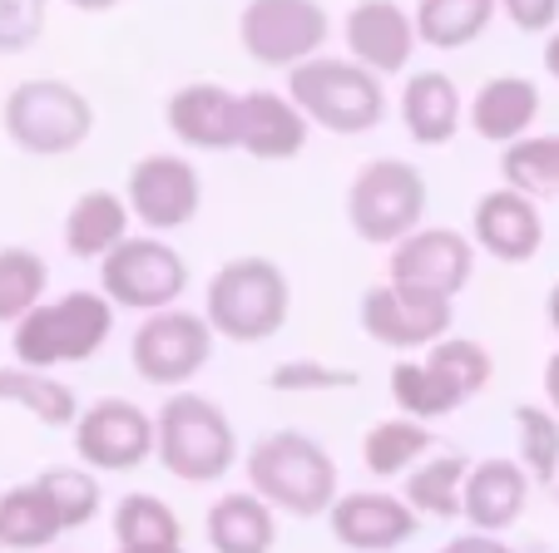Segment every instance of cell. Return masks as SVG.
Listing matches in <instances>:
<instances>
[{
    "mask_svg": "<svg viewBox=\"0 0 559 553\" xmlns=\"http://www.w3.org/2000/svg\"><path fill=\"white\" fill-rule=\"evenodd\" d=\"M243 480L277 514H293V519H328V509L342 494L337 459L307 430H267V435H258L243 455Z\"/></svg>",
    "mask_w": 559,
    "mask_h": 553,
    "instance_id": "obj_1",
    "label": "cell"
},
{
    "mask_svg": "<svg viewBox=\"0 0 559 553\" xmlns=\"http://www.w3.org/2000/svg\"><path fill=\"white\" fill-rule=\"evenodd\" d=\"M115 312L99 287H74V292L45 297L31 316L11 326V356L35 371H60V365H85L115 336Z\"/></svg>",
    "mask_w": 559,
    "mask_h": 553,
    "instance_id": "obj_2",
    "label": "cell"
},
{
    "mask_svg": "<svg viewBox=\"0 0 559 553\" xmlns=\"http://www.w3.org/2000/svg\"><path fill=\"white\" fill-rule=\"evenodd\" d=\"M203 316L233 346H263L293 316V282L273 257H228L203 282Z\"/></svg>",
    "mask_w": 559,
    "mask_h": 553,
    "instance_id": "obj_3",
    "label": "cell"
},
{
    "mask_svg": "<svg viewBox=\"0 0 559 553\" xmlns=\"http://www.w3.org/2000/svg\"><path fill=\"white\" fill-rule=\"evenodd\" d=\"M287 95L297 99L312 129L337 139H361L386 119V80L357 64L352 55H317L287 70Z\"/></svg>",
    "mask_w": 559,
    "mask_h": 553,
    "instance_id": "obj_4",
    "label": "cell"
},
{
    "mask_svg": "<svg viewBox=\"0 0 559 553\" xmlns=\"http://www.w3.org/2000/svg\"><path fill=\"white\" fill-rule=\"evenodd\" d=\"M158 430V465L179 484H218L238 465V430L218 400L199 390H169L154 416Z\"/></svg>",
    "mask_w": 559,
    "mask_h": 553,
    "instance_id": "obj_5",
    "label": "cell"
},
{
    "mask_svg": "<svg viewBox=\"0 0 559 553\" xmlns=\"http://www.w3.org/2000/svg\"><path fill=\"white\" fill-rule=\"evenodd\" d=\"M0 129L21 154L31 158H64L85 148L95 134V105L70 80H21L0 105Z\"/></svg>",
    "mask_w": 559,
    "mask_h": 553,
    "instance_id": "obj_6",
    "label": "cell"
},
{
    "mask_svg": "<svg viewBox=\"0 0 559 553\" xmlns=\"http://www.w3.org/2000/svg\"><path fill=\"white\" fill-rule=\"evenodd\" d=\"M426 173L406 158H371L347 183V228L371 248H396L426 223Z\"/></svg>",
    "mask_w": 559,
    "mask_h": 553,
    "instance_id": "obj_7",
    "label": "cell"
},
{
    "mask_svg": "<svg viewBox=\"0 0 559 553\" xmlns=\"http://www.w3.org/2000/svg\"><path fill=\"white\" fill-rule=\"evenodd\" d=\"M213 341H218V332L209 326L203 312L164 306V312H148L134 326V336H129V365L154 390H189L209 371Z\"/></svg>",
    "mask_w": 559,
    "mask_h": 553,
    "instance_id": "obj_8",
    "label": "cell"
},
{
    "mask_svg": "<svg viewBox=\"0 0 559 553\" xmlns=\"http://www.w3.org/2000/svg\"><path fill=\"white\" fill-rule=\"evenodd\" d=\"M193 272L183 262V252L174 242H164L158 232H129L105 262H99V292L119 306V312H164L179 306L189 292Z\"/></svg>",
    "mask_w": 559,
    "mask_h": 553,
    "instance_id": "obj_9",
    "label": "cell"
},
{
    "mask_svg": "<svg viewBox=\"0 0 559 553\" xmlns=\"http://www.w3.org/2000/svg\"><path fill=\"white\" fill-rule=\"evenodd\" d=\"M332 35L322 0H248L238 11V45L263 70H297L317 60Z\"/></svg>",
    "mask_w": 559,
    "mask_h": 553,
    "instance_id": "obj_10",
    "label": "cell"
},
{
    "mask_svg": "<svg viewBox=\"0 0 559 553\" xmlns=\"http://www.w3.org/2000/svg\"><path fill=\"white\" fill-rule=\"evenodd\" d=\"M367 341L386 346V351H431L441 336H451L455 322V302L451 297L421 292L406 282H371L361 292V312H357Z\"/></svg>",
    "mask_w": 559,
    "mask_h": 553,
    "instance_id": "obj_11",
    "label": "cell"
},
{
    "mask_svg": "<svg viewBox=\"0 0 559 553\" xmlns=\"http://www.w3.org/2000/svg\"><path fill=\"white\" fill-rule=\"evenodd\" d=\"M70 445H74V459L90 465L95 474H129L144 459H154L158 430L144 406L105 396L80 410V420L70 425Z\"/></svg>",
    "mask_w": 559,
    "mask_h": 553,
    "instance_id": "obj_12",
    "label": "cell"
},
{
    "mask_svg": "<svg viewBox=\"0 0 559 553\" xmlns=\"http://www.w3.org/2000/svg\"><path fill=\"white\" fill-rule=\"evenodd\" d=\"M129 213L144 232H179L203 213V173L189 154H144L124 178Z\"/></svg>",
    "mask_w": 559,
    "mask_h": 553,
    "instance_id": "obj_13",
    "label": "cell"
},
{
    "mask_svg": "<svg viewBox=\"0 0 559 553\" xmlns=\"http://www.w3.org/2000/svg\"><path fill=\"white\" fill-rule=\"evenodd\" d=\"M475 252H480L475 238H465L461 228H431V223H421L412 238H402L386 252V277L455 302L471 287Z\"/></svg>",
    "mask_w": 559,
    "mask_h": 553,
    "instance_id": "obj_14",
    "label": "cell"
},
{
    "mask_svg": "<svg viewBox=\"0 0 559 553\" xmlns=\"http://www.w3.org/2000/svg\"><path fill=\"white\" fill-rule=\"evenodd\" d=\"M421 514L396 490H342L328 509L332 539L347 553H391L421 533Z\"/></svg>",
    "mask_w": 559,
    "mask_h": 553,
    "instance_id": "obj_15",
    "label": "cell"
},
{
    "mask_svg": "<svg viewBox=\"0 0 559 553\" xmlns=\"http://www.w3.org/2000/svg\"><path fill=\"white\" fill-rule=\"evenodd\" d=\"M164 124L193 154H228L243 134V95H233L218 80L179 84L164 105Z\"/></svg>",
    "mask_w": 559,
    "mask_h": 553,
    "instance_id": "obj_16",
    "label": "cell"
},
{
    "mask_svg": "<svg viewBox=\"0 0 559 553\" xmlns=\"http://www.w3.org/2000/svg\"><path fill=\"white\" fill-rule=\"evenodd\" d=\"M342 45H347V55L357 64L391 80V74L412 70V55L421 50V35H416V15L402 11L396 0H357L342 15Z\"/></svg>",
    "mask_w": 559,
    "mask_h": 553,
    "instance_id": "obj_17",
    "label": "cell"
},
{
    "mask_svg": "<svg viewBox=\"0 0 559 553\" xmlns=\"http://www.w3.org/2000/svg\"><path fill=\"white\" fill-rule=\"evenodd\" d=\"M471 238L486 257L506 262V267H525L539 257L545 248V213L530 193L520 189H490L475 199V218H471Z\"/></svg>",
    "mask_w": 559,
    "mask_h": 553,
    "instance_id": "obj_18",
    "label": "cell"
},
{
    "mask_svg": "<svg viewBox=\"0 0 559 553\" xmlns=\"http://www.w3.org/2000/svg\"><path fill=\"white\" fill-rule=\"evenodd\" d=\"M530 470L510 455H490L475 459L471 474H465V514L461 519L480 533H510L530 509Z\"/></svg>",
    "mask_w": 559,
    "mask_h": 553,
    "instance_id": "obj_19",
    "label": "cell"
},
{
    "mask_svg": "<svg viewBox=\"0 0 559 553\" xmlns=\"http://www.w3.org/2000/svg\"><path fill=\"white\" fill-rule=\"evenodd\" d=\"M312 139V119L297 109V99L277 95V89H248L243 95V134H238V148L258 164H287L297 158Z\"/></svg>",
    "mask_w": 559,
    "mask_h": 553,
    "instance_id": "obj_20",
    "label": "cell"
},
{
    "mask_svg": "<svg viewBox=\"0 0 559 553\" xmlns=\"http://www.w3.org/2000/svg\"><path fill=\"white\" fill-rule=\"evenodd\" d=\"M539 84L530 74H496L475 89V99L465 105V129H475V139L506 148L515 139L535 134V119H539Z\"/></svg>",
    "mask_w": 559,
    "mask_h": 553,
    "instance_id": "obj_21",
    "label": "cell"
},
{
    "mask_svg": "<svg viewBox=\"0 0 559 553\" xmlns=\"http://www.w3.org/2000/svg\"><path fill=\"white\" fill-rule=\"evenodd\" d=\"M396 109H402L406 139L421 148H445L465 129V99L445 70H412Z\"/></svg>",
    "mask_w": 559,
    "mask_h": 553,
    "instance_id": "obj_22",
    "label": "cell"
},
{
    "mask_svg": "<svg viewBox=\"0 0 559 553\" xmlns=\"http://www.w3.org/2000/svg\"><path fill=\"white\" fill-rule=\"evenodd\" d=\"M203 539L213 553H273L277 509L258 490H223L203 514Z\"/></svg>",
    "mask_w": 559,
    "mask_h": 553,
    "instance_id": "obj_23",
    "label": "cell"
},
{
    "mask_svg": "<svg viewBox=\"0 0 559 553\" xmlns=\"http://www.w3.org/2000/svg\"><path fill=\"white\" fill-rule=\"evenodd\" d=\"M129 223H134V213H129L124 193L85 189L80 199L70 203V213H64V223H60L64 252H70L74 262H95L99 267V262H105L109 252L129 238Z\"/></svg>",
    "mask_w": 559,
    "mask_h": 553,
    "instance_id": "obj_24",
    "label": "cell"
},
{
    "mask_svg": "<svg viewBox=\"0 0 559 553\" xmlns=\"http://www.w3.org/2000/svg\"><path fill=\"white\" fill-rule=\"evenodd\" d=\"M0 406H15L25 410L31 420L50 430H70L80 420V396L74 386H64L55 371H35V365H0Z\"/></svg>",
    "mask_w": 559,
    "mask_h": 553,
    "instance_id": "obj_25",
    "label": "cell"
},
{
    "mask_svg": "<svg viewBox=\"0 0 559 553\" xmlns=\"http://www.w3.org/2000/svg\"><path fill=\"white\" fill-rule=\"evenodd\" d=\"M431 449H436L431 425L396 410V416L377 420V425L361 435V465H367L371 480H406Z\"/></svg>",
    "mask_w": 559,
    "mask_h": 553,
    "instance_id": "obj_26",
    "label": "cell"
},
{
    "mask_svg": "<svg viewBox=\"0 0 559 553\" xmlns=\"http://www.w3.org/2000/svg\"><path fill=\"white\" fill-rule=\"evenodd\" d=\"M64 533V519L40 480L0 494V543L15 553H50Z\"/></svg>",
    "mask_w": 559,
    "mask_h": 553,
    "instance_id": "obj_27",
    "label": "cell"
},
{
    "mask_svg": "<svg viewBox=\"0 0 559 553\" xmlns=\"http://www.w3.org/2000/svg\"><path fill=\"white\" fill-rule=\"evenodd\" d=\"M465 474H471V459L445 449V455H426L412 474L402 480V500L412 504L421 519H461L465 514Z\"/></svg>",
    "mask_w": 559,
    "mask_h": 553,
    "instance_id": "obj_28",
    "label": "cell"
},
{
    "mask_svg": "<svg viewBox=\"0 0 559 553\" xmlns=\"http://www.w3.org/2000/svg\"><path fill=\"white\" fill-rule=\"evenodd\" d=\"M416 35L431 50H465L490 31L500 0H416Z\"/></svg>",
    "mask_w": 559,
    "mask_h": 553,
    "instance_id": "obj_29",
    "label": "cell"
},
{
    "mask_svg": "<svg viewBox=\"0 0 559 553\" xmlns=\"http://www.w3.org/2000/svg\"><path fill=\"white\" fill-rule=\"evenodd\" d=\"M386 390H391V400H396V410L402 416H412V420H445V416H455V410L465 406L461 396L451 390V381L436 371L431 361H396L391 365V376H386Z\"/></svg>",
    "mask_w": 559,
    "mask_h": 553,
    "instance_id": "obj_30",
    "label": "cell"
},
{
    "mask_svg": "<svg viewBox=\"0 0 559 553\" xmlns=\"http://www.w3.org/2000/svg\"><path fill=\"white\" fill-rule=\"evenodd\" d=\"M500 183L535 203L559 199V134H525L500 148Z\"/></svg>",
    "mask_w": 559,
    "mask_h": 553,
    "instance_id": "obj_31",
    "label": "cell"
},
{
    "mask_svg": "<svg viewBox=\"0 0 559 553\" xmlns=\"http://www.w3.org/2000/svg\"><path fill=\"white\" fill-rule=\"evenodd\" d=\"M109 533L119 549H148V543H183V519L169 500H158L148 490H134L115 504L109 514Z\"/></svg>",
    "mask_w": 559,
    "mask_h": 553,
    "instance_id": "obj_32",
    "label": "cell"
},
{
    "mask_svg": "<svg viewBox=\"0 0 559 553\" xmlns=\"http://www.w3.org/2000/svg\"><path fill=\"white\" fill-rule=\"evenodd\" d=\"M50 292V262L35 248H0V326L31 316Z\"/></svg>",
    "mask_w": 559,
    "mask_h": 553,
    "instance_id": "obj_33",
    "label": "cell"
},
{
    "mask_svg": "<svg viewBox=\"0 0 559 553\" xmlns=\"http://www.w3.org/2000/svg\"><path fill=\"white\" fill-rule=\"evenodd\" d=\"M515 459L530 470V480L555 490L559 484V416L539 400L515 406Z\"/></svg>",
    "mask_w": 559,
    "mask_h": 553,
    "instance_id": "obj_34",
    "label": "cell"
},
{
    "mask_svg": "<svg viewBox=\"0 0 559 553\" xmlns=\"http://www.w3.org/2000/svg\"><path fill=\"white\" fill-rule=\"evenodd\" d=\"M35 480L45 484V494L55 500V509H60L64 519V533L85 529L90 519H99V509H105V484H99V474L90 470V465H50V470H40Z\"/></svg>",
    "mask_w": 559,
    "mask_h": 553,
    "instance_id": "obj_35",
    "label": "cell"
},
{
    "mask_svg": "<svg viewBox=\"0 0 559 553\" xmlns=\"http://www.w3.org/2000/svg\"><path fill=\"white\" fill-rule=\"evenodd\" d=\"M426 361H431L436 371L451 381V390L461 400H475L480 390L490 386V381H496V356H490L480 341H471V336H455V332L441 336V341L426 351Z\"/></svg>",
    "mask_w": 559,
    "mask_h": 553,
    "instance_id": "obj_36",
    "label": "cell"
},
{
    "mask_svg": "<svg viewBox=\"0 0 559 553\" xmlns=\"http://www.w3.org/2000/svg\"><path fill=\"white\" fill-rule=\"evenodd\" d=\"M361 376L352 365L337 361H317V356H293V361H277L267 371V390L277 396H337V390H357Z\"/></svg>",
    "mask_w": 559,
    "mask_h": 553,
    "instance_id": "obj_37",
    "label": "cell"
},
{
    "mask_svg": "<svg viewBox=\"0 0 559 553\" xmlns=\"http://www.w3.org/2000/svg\"><path fill=\"white\" fill-rule=\"evenodd\" d=\"M50 25V0H0V55H25Z\"/></svg>",
    "mask_w": 559,
    "mask_h": 553,
    "instance_id": "obj_38",
    "label": "cell"
},
{
    "mask_svg": "<svg viewBox=\"0 0 559 553\" xmlns=\"http://www.w3.org/2000/svg\"><path fill=\"white\" fill-rule=\"evenodd\" d=\"M500 15L520 35H549L559 25V0H500Z\"/></svg>",
    "mask_w": 559,
    "mask_h": 553,
    "instance_id": "obj_39",
    "label": "cell"
},
{
    "mask_svg": "<svg viewBox=\"0 0 559 553\" xmlns=\"http://www.w3.org/2000/svg\"><path fill=\"white\" fill-rule=\"evenodd\" d=\"M441 553H515L506 543V533H480V529H465L455 533L451 543H441Z\"/></svg>",
    "mask_w": 559,
    "mask_h": 553,
    "instance_id": "obj_40",
    "label": "cell"
},
{
    "mask_svg": "<svg viewBox=\"0 0 559 553\" xmlns=\"http://www.w3.org/2000/svg\"><path fill=\"white\" fill-rule=\"evenodd\" d=\"M539 386H545V406L559 416V346L549 351V361H545V376H539Z\"/></svg>",
    "mask_w": 559,
    "mask_h": 553,
    "instance_id": "obj_41",
    "label": "cell"
},
{
    "mask_svg": "<svg viewBox=\"0 0 559 553\" xmlns=\"http://www.w3.org/2000/svg\"><path fill=\"white\" fill-rule=\"evenodd\" d=\"M539 64H545V74L559 84V25L545 35V50H539Z\"/></svg>",
    "mask_w": 559,
    "mask_h": 553,
    "instance_id": "obj_42",
    "label": "cell"
},
{
    "mask_svg": "<svg viewBox=\"0 0 559 553\" xmlns=\"http://www.w3.org/2000/svg\"><path fill=\"white\" fill-rule=\"evenodd\" d=\"M64 5L80 15H105V11H115V5H124V0H64Z\"/></svg>",
    "mask_w": 559,
    "mask_h": 553,
    "instance_id": "obj_43",
    "label": "cell"
},
{
    "mask_svg": "<svg viewBox=\"0 0 559 553\" xmlns=\"http://www.w3.org/2000/svg\"><path fill=\"white\" fill-rule=\"evenodd\" d=\"M545 326L559 336V282L549 287V297H545Z\"/></svg>",
    "mask_w": 559,
    "mask_h": 553,
    "instance_id": "obj_44",
    "label": "cell"
},
{
    "mask_svg": "<svg viewBox=\"0 0 559 553\" xmlns=\"http://www.w3.org/2000/svg\"><path fill=\"white\" fill-rule=\"evenodd\" d=\"M115 553H183V543H148V549H119L115 543Z\"/></svg>",
    "mask_w": 559,
    "mask_h": 553,
    "instance_id": "obj_45",
    "label": "cell"
},
{
    "mask_svg": "<svg viewBox=\"0 0 559 553\" xmlns=\"http://www.w3.org/2000/svg\"><path fill=\"white\" fill-rule=\"evenodd\" d=\"M555 504H559V484H555Z\"/></svg>",
    "mask_w": 559,
    "mask_h": 553,
    "instance_id": "obj_46",
    "label": "cell"
},
{
    "mask_svg": "<svg viewBox=\"0 0 559 553\" xmlns=\"http://www.w3.org/2000/svg\"><path fill=\"white\" fill-rule=\"evenodd\" d=\"M0 549H5V543H0Z\"/></svg>",
    "mask_w": 559,
    "mask_h": 553,
    "instance_id": "obj_47",
    "label": "cell"
}]
</instances>
